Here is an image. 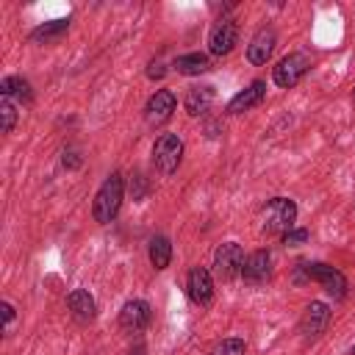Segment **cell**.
Returning <instances> with one entry per match:
<instances>
[{"instance_id": "30bf717a", "label": "cell", "mask_w": 355, "mask_h": 355, "mask_svg": "<svg viewBox=\"0 0 355 355\" xmlns=\"http://www.w3.org/2000/svg\"><path fill=\"white\" fill-rule=\"evenodd\" d=\"M272 277V255L266 250H255L241 263V280L247 286H263Z\"/></svg>"}, {"instance_id": "6da1fadb", "label": "cell", "mask_w": 355, "mask_h": 355, "mask_svg": "<svg viewBox=\"0 0 355 355\" xmlns=\"http://www.w3.org/2000/svg\"><path fill=\"white\" fill-rule=\"evenodd\" d=\"M122 197H125V180H122L119 172H111L103 180V186L97 189V194H94V202H92L94 222H100V225L114 222L119 208H122Z\"/></svg>"}, {"instance_id": "d6986e66", "label": "cell", "mask_w": 355, "mask_h": 355, "mask_svg": "<svg viewBox=\"0 0 355 355\" xmlns=\"http://www.w3.org/2000/svg\"><path fill=\"white\" fill-rule=\"evenodd\" d=\"M147 255H150V263L155 269H166L169 261H172V241L166 236H153L150 247H147Z\"/></svg>"}, {"instance_id": "e0dca14e", "label": "cell", "mask_w": 355, "mask_h": 355, "mask_svg": "<svg viewBox=\"0 0 355 355\" xmlns=\"http://www.w3.org/2000/svg\"><path fill=\"white\" fill-rule=\"evenodd\" d=\"M172 67L178 69V75H202L211 69V58L205 53H186V55H178Z\"/></svg>"}, {"instance_id": "5bb4252c", "label": "cell", "mask_w": 355, "mask_h": 355, "mask_svg": "<svg viewBox=\"0 0 355 355\" xmlns=\"http://www.w3.org/2000/svg\"><path fill=\"white\" fill-rule=\"evenodd\" d=\"M67 308H69L72 319L80 322V324H89V322L97 316V302H94V297H92L86 288H75V291H69V297H67Z\"/></svg>"}, {"instance_id": "44dd1931", "label": "cell", "mask_w": 355, "mask_h": 355, "mask_svg": "<svg viewBox=\"0 0 355 355\" xmlns=\"http://www.w3.org/2000/svg\"><path fill=\"white\" fill-rule=\"evenodd\" d=\"M247 344L241 338H222L219 344H214V349L208 355H244Z\"/></svg>"}, {"instance_id": "52a82bcc", "label": "cell", "mask_w": 355, "mask_h": 355, "mask_svg": "<svg viewBox=\"0 0 355 355\" xmlns=\"http://www.w3.org/2000/svg\"><path fill=\"white\" fill-rule=\"evenodd\" d=\"M186 294L200 308H208L214 302V277L205 266H191V272L186 277Z\"/></svg>"}, {"instance_id": "277c9868", "label": "cell", "mask_w": 355, "mask_h": 355, "mask_svg": "<svg viewBox=\"0 0 355 355\" xmlns=\"http://www.w3.org/2000/svg\"><path fill=\"white\" fill-rule=\"evenodd\" d=\"M302 272H305L308 280L319 283L333 300H344L347 297V288H349L347 277L336 266H330V263H302Z\"/></svg>"}, {"instance_id": "603a6c76", "label": "cell", "mask_w": 355, "mask_h": 355, "mask_svg": "<svg viewBox=\"0 0 355 355\" xmlns=\"http://www.w3.org/2000/svg\"><path fill=\"white\" fill-rule=\"evenodd\" d=\"M308 241V230L305 227H291L288 233H283V244L286 247H300Z\"/></svg>"}, {"instance_id": "2e32d148", "label": "cell", "mask_w": 355, "mask_h": 355, "mask_svg": "<svg viewBox=\"0 0 355 355\" xmlns=\"http://www.w3.org/2000/svg\"><path fill=\"white\" fill-rule=\"evenodd\" d=\"M266 94V83L263 80H252L247 89H241L230 103H227V114H244L250 108H255Z\"/></svg>"}, {"instance_id": "8992f818", "label": "cell", "mask_w": 355, "mask_h": 355, "mask_svg": "<svg viewBox=\"0 0 355 355\" xmlns=\"http://www.w3.org/2000/svg\"><path fill=\"white\" fill-rule=\"evenodd\" d=\"M241 263H244L241 244L225 241V244L216 247V252H214V275H216L222 283H227V280H233L236 275H241Z\"/></svg>"}, {"instance_id": "8fae6325", "label": "cell", "mask_w": 355, "mask_h": 355, "mask_svg": "<svg viewBox=\"0 0 355 355\" xmlns=\"http://www.w3.org/2000/svg\"><path fill=\"white\" fill-rule=\"evenodd\" d=\"M327 322H330V308L324 302H311L305 311H302V319H300V333L305 341H313L319 338L324 330H327Z\"/></svg>"}, {"instance_id": "9c48e42d", "label": "cell", "mask_w": 355, "mask_h": 355, "mask_svg": "<svg viewBox=\"0 0 355 355\" xmlns=\"http://www.w3.org/2000/svg\"><path fill=\"white\" fill-rule=\"evenodd\" d=\"M236 42H239V25H236L233 19H227V17H222V19L211 28V33H208V50H211V55H216V58L227 55V53L236 47Z\"/></svg>"}, {"instance_id": "9a60e30c", "label": "cell", "mask_w": 355, "mask_h": 355, "mask_svg": "<svg viewBox=\"0 0 355 355\" xmlns=\"http://www.w3.org/2000/svg\"><path fill=\"white\" fill-rule=\"evenodd\" d=\"M214 103V86H205V83H197V86H189L186 97H183V108L189 116H202Z\"/></svg>"}, {"instance_id": "3957f363", "label": "cell", "mask_w": 355, "mask_h": 355, "mask_svg": "<svg viewBox=\"0 0 355 355\" xmlns=\"http://www.w3.org/2000/svg\"><path fill=\"white\" fill-rule=\"evenodd\" d=\"M180 161H183V141L175 133H161L155 139V144H153V166H155V172L172 175V172H178Z\"/></svg>"}, {"instance_id": "ffe728a7", "label": "cell", "mask_w": 355, "mask_h": 355, "mask_svg": "<svg viewBox=\"0 0 355 355\" xmlns=\"http://www.w3.org/2000/svg\"><path fill=\"white\" fill-rule=\"evenodd\" d=\"M0 94L3 97H17V100H22V103H31V83L25 80V78H17V75H11V78H3L0 80Z\"/></svg>"}, {"instance_id": "ac0fdd59", "label": "cell", "mask_w": 355, "mask_h": 355, "mask_svg": "<svg viewBox=\"0 0 355 355\" xmlns=\"http://www.w3.org/2000/svg\"><path fill=\"white\" fill-rule=\"evenodd\" d=\"M67 31H69V19H53V22H44V25L33 28L31 31V42H36V44H53Z\"/></svg>"}, {"instance_id": "83f0119b", "label": "cell", "mask_w": 355, "mask_h": 355, "mask_svg": "<svg viewBox=\"0 0 355 355\" xmlns=\"http://www.w3.org/2000/svg\"><path fill=\"white\" fill-rule=\"evenodd\" d=\"M130 355H147V349H144V344H136V347L130 349Z\"/></svg>"}, {"instance_id": "d4e9b609", "label": "cell", "mask_w": 355, "mask_h": 355, "mask_svg": "<svg viewBox=\"0 0 355 355\" xmlns=\"http://www.w3.org/2000/svg\"><path fill=\"white\" fill-rule=\"evenodd\" d=\"M164 75H166V69H164V61H150V67H147V78L158 80V78H164Z\"/></svg>"}, {"instance_id": "7c38bea8", "label": "cell", "mask_w": 355, "mask_h": 355, "mask_svg": "<svg viewBox=\"0 0 355 355\" xmlns=\"http://www.w3.org/2000/svg\"><path fill=\"white\" fill-rule=\"evenodd\" d=\"M150 319H153V311H150V305L144 300H128L122 305V311H119V327L125 333H130V336L141 333L150 324Z\"/></svg>"}, {"instance_id": "4fadbf2b", "label": "cell", "mask_w": 355, "mask_h": 355, "mask_svg": "<svg viewBox=\"0 0 355 355\" xmlns=\"http://www.w3.org/2000/svg\"><path fill=\"white\" fill-rule=\"evenodd\" d=\"M275 44H277V33H275L272 28H261V31L250 39V44H247V61H250L252 67L266 64V61L272 58V53H275Z\"/></svg>"}, {"instance_id": "cb8c5ba5", "label": "cell", "mask_w": 355, "mask_h": 355, "mask_svg": "<svg viewBox=\"0 0 355 355\" xmlns=\"http://www.w3.org/2000/svg\"><path fill=\"white\" fill-rule=\"evenodd\" d=\"M130 194H133V200H144V194H147V178L144 175H133V180H130Z\"/></svg>"}, {"instance_id": "5b68a950", "label": "cell", "mask_w": 355, "mask_h": 355, "mask_svg": "<svg viewBox=\"0 0 355 355\" xmlns=\"http://www.w3.org/2000/svg\"><path fill=\"white\" fill-rule=\"evenodd\" d=\"M308 69H311V58L305 53H288V55H283L277 61L272 78H275V83L280 89H291V86H297L308 75Z\"/></svg>"}, {"instance_id": "484cf974", "label": "cell", "mask_w": 355, "mask_h": 355, "mask_svg": "<svg viewBox=\"0 0 355 355\" xmlns=\"http://www.w3.org/2000/svg\"><path fill=\"white\" fill-rule=\"evenodd\" d=\"M0 308H3V319H6V330H8V327H11V322H14V305H11V302H3Z\"/></svg>"}, {"instance_id": "4316f807", "label": "cell", "mask_w": 355, "mask_h": 355, "mask_svg": "<svg viewBox=\"0 0 355 355\" xmlns=\"http://www.w3.org/2000/svg\"><path fill=\"white\" fill-rule=\"evenodd\" d=\"M64 166H67V169H78V166H80V158H78L75 153H64Z\"/></svg>"}, {"instance_id": "ba28073f", "label": "cell", "mask_w": 355, "mask_h": 355, "mask_svg": "<svg viewBox=\"0 0 355 355\" xmlns=\"http://www.w3.org/2000/svg\"><path fill=\"white\" fill-rule=\"evenodd\" d=\"M175 105H178L175 94H172L169 89H158V92L147 100V105H144V119H147V125H150V128L166 125V122L172 119V114H175Z\"/></svg>"}, {"instance_id": "7a4b0ae2", "label": "cell", "mask_w": 355, "mask_h": 355, "mask_svg": "<svg viewBox=\"0 0 355 355\" xmlns=\"http://www.w3.org/2000/svg\"><path fill=\"white\" fill-rule=\"evenodd\" d=\"M297 222V205L288 197H275L269 200V205L263 208V225L261 233L263 236H283L294 227Z\"/></svg>"}, {"instance_id": "7402d4cb", "label": "cell", "mask_w": 355, "mask_h": 355, "mask_svg": "<svg viewBox=\"0 0 355 355\" xmlns=\"http://www.w3.org/2000/svg\"><path fill=\"white\" fill-rule=\"evenodd\" d=\"M0 116H3L0 130H3V133H11L14 125H17V108H14V103H11L8 97H3V103H0Z\"/></svg>"}]
</instances>
